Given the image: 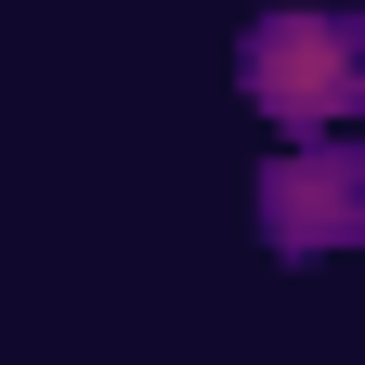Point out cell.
<instances>
[{
  "mask_svg": "<svg viewBox=\"0 0 365 365\" xmlns=\"http://www.w3.org/2000/svg\"><path fill=\"white\" fill-rule=\"evenodd\" d=\"M261 222H274L287 248H327L339 222H352V196H339V157H287V170H274V196H261Z\"/></svg>",
  "mask_w": 365,
  "mask_h": 365,
  "instance_id": "2",
  "label": "cell"
},
{
  "mask_svg": "<svg viewBox=\"0 0 365 365\" xmlns=\"http://www.w3.org/2000/svg\"><path fill=\"white\" fill-rule=\"evenodd\" d=\"M352 53H365L352 14H274V26H248V91L287 130H313V118L352 105Z\"/></svg>",
  "mask_w": 365,
  "mask_h": 365,
  "instance_id": "1",
  "label": "cell"
}]
</instances>
